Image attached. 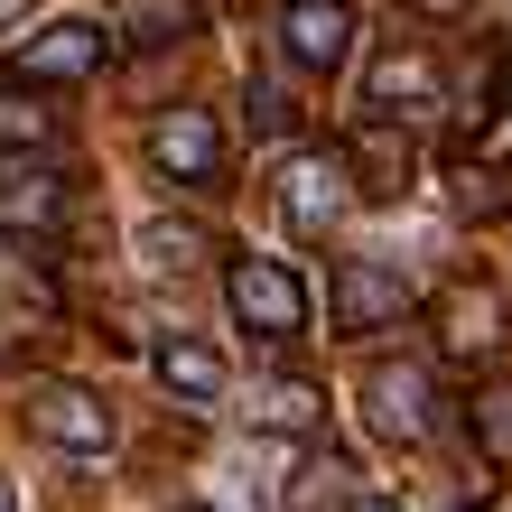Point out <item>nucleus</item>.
Masks as SVG:
<instances>
[{"label":"nucleus","mask_w":512,"mask_h":512,"mask_svg":"<svg viewBox=\"0 0 512 512\" xmlns=\"http://www.w3.org/2000/svg\"><path fill=\"white\" fill-rule=\"evenodd\" d=\"M224 298H233V317H243L252 336H270V345H289L298 326H308V289H298V270H289V261L243 252V261L224 270Z\"/></svg>","instance_id":"nucleus-1"},{"label":"nucleus","mask_w":512,"mask_h":512,"mask_svg":"<svg viewBox=\"0 0 512 512\" xmlns=\"http://www.w3.org/2000/svg\"><path fill=\"white\" fill-rule=\"evenodd\" d=\"M19 419H28L47 447H66V457H103V447H112V410H103L84 382H28V391H19Z\"/></svg>","instance_id":"nucleus-2"},{"label":"nucleus","mask_w":512,"mask_h":512,"mask_svg":"<svg viewBox=\"0 0 512 512\" xmlns=\"http://www.w3.org/2000/svg\"><path fill=\"white\" fill-rule=\"evenodd\" d=\"M326 317H336V336L401 326V317H410V280H401L391 261H336V280H326Z\"/></svg>","instance_id":"nucleus-3"},{"label":"nucleus","mask_w":512,"mask_h":512,"mask_svg":"<svg viewBox=\"0 0 512 512\" xmlns=\"http://www.w3.org/2000/svg\"><path fill=\"white\" fill-rule=\"evenodd\" d=\"M364 410H373L382 438L419 447V438L438 429V382H429V364H373L364 373Z\"/></svg>","instance_id":"nucleus-4"},{"label":"nucleus","mask_w":512,"mask_h":512,"mask_svg":"<svg viewBox=\"0 0 512 512\" xmlns=\"http://www.w3.org/2000/svg\"><path fill=\"white\" fill-rule=\"evenodd\" d=\"M345 159H326V149H308V159L280 168V224L298 233V243H326V224L345 215Z\"/></svg>","instance_id":"nucleus-5"},{"label":"nucleus","mask_w":512,"mask_h":512,"mask_svg":"<svg viewBox=\"0 0 512 512\" xmlns=\"http://www.w3.org/2000/svg\"><path fill=\"white\" fill-rule=\"evenodd\" d=\"M345 187L354 196H373V205H391V196H410V177H419V149H410V131L401 122H364L345 149Z\"/></svg>","instance_id":"nucleus-6"},{"label":"nucleus","mask_w":512,"mask_h":512,"mask_svg":"<svg viewBox=\"0 0 512 512\" xmlns=\"http://www.w3.org/2000/svg\"><path fill=\"white\" fill-rule=\"evenodd\" d=\"M280 47L298 75H336L354 56V0H289L280 10Z\"/></svg>","instance_id":"nucleus-7"},{"label":"nucleus","mask_w":512,"mask_h":512,"mask_svg":"<svg viewBox=\"0 0 512 512\" xmlns=\"http://www.w3.org/2000/svg\"><path fill=\"white\" fill-rule=\"evenodd\" d=\"M103 56L112 38L94 19H56L38 38H19V84H84V75H103Z\"/></svg>","instance_id":"nucleus-8"},{"label":"nucleus","mask_w":512,"mask_h":512,"mask_svg":"<svg viewBox=\"0 0 512 512\" xmlns=\"http://www.w3.org/2000/svg\"><path fill=\"white\" fill-rule=\"evenodd\" d=\"M438 345L457 354V364L503 354V289L494 280H447L438 289Z\"/></svg>","instance_id":"nucleus-9"},{"label":"nucleus","mask_w":512,"mask_h":512,"mask_svg":"<svg viewBox=\"0 0 512 512\" xmlns=\"http://www.w3.org/2000/svg\"><path fill=\"white\" fill-rule=\"evenodd\" d=\"M0 224H10V233H56V224H66V168L0 159Z\"/></svg>","instance_id":"nucleus-10"},{"label":"nucleus","mask_w":512,"mask_h":512,"mask_svg":"<svg viewBox=\"0 0 512 512\" xmlns=\"http://www.w3.org/2000/svg\"><path fill=\"white\" fill-rule=\"evenodd\" d=\"M149 159H159L168 177H215L224 168V131H215V112H159L149 122Z\"/></svg>","instance_id":"nucleus-11"},{"label":"nucleus","mask_w":512,"mask_h":512,"mask_svg":"<svg viewBox=\"0 0 512 512\" xmlns=\"http://www.w3.org/2000/svg\"><path fill=\"white\" fill-rule=\"evenodd\" d=\"M438 94V56L429 47H382L364 75V112H419Z\"/></svg>","instance_id":"nucleus-12"},{"label":"nucleus","mask_w":512,"mask_h":512,"mask_svg":"<svg viewBox=\"0 0 512 512\" xmlns=\"http://www.w3.org/2000/svg\"><path fill=\"white\" fill-rule=\"evenodd\" d=\"M215 261V233L205 224H187V215H149L140 224V270L149 280H187V270H205Z\"/></svg>","instance_id":"nucleus-13"},{"label":"nucleus","mask_w":512,"mask_h":512,"mask_svg":"<svg viewBox=\"0 0 512 512\" xmlns=\"http://www.w3.org/2000/svg\"><path fill=\"white\" fill-rule=\"evenodd\" d=\"M149 364H159V382L177 391V401H224V354L205 345V336H168Z\"/></svg>","instance_id":"nucleus-14"},{"label":"nucleus","mask_w":512,"mask_h":512,"mask_svg":"<svg viewBox=\"0 0 512 512\" xmlns=\"http://www.w3.org/2000/svg\"><path fill=\"white\" fill-rule=\"evenodd\" d=\"M47 326L56 317V280H47V261H28V252H0V326Z\"/></svg>","instance_id":"nucleus-15"},{"label":"nucleus","mask_w":512,"mask_h":512,"mask_svg":"<svg viewBox=\"0 0 512 512\" xmlns=\"http://www.w3.org/2000/svg\"><path fill=\"white\" fill-rule=\"evenodd\" d=\"M56 140V112L38 103V84H0V159H38Z\"/></svg>","instance_id":"nucleus-16"},{"label":"nucleus","mask_w":512,"mask_h":512,"mask_svg":"<svg viewBox=\"0 0 512 512\" xmlns=\"http://www.w3.org/2000/svg\"><path fill=\"white\" fill-rule=\"evenodd\" d=\"M252 419L280 429V438H308V429H326V391L317 382H270V391H252Z\"/></svg>","instance_id":"nucleus-17"},{"label":"nucleus","mask_w":512,"mask_h":512,"mask_svg":"<svg viewBox=\"0 0 512 512\" xmlns=\"http://www.w3.org/2000/svg\"><path fill=\"white\" fill-rule=\"evenodd\" d=\"M447 196H457V215H466V224H494V215H512V159H466Z\"/></svg>","instance_id":"nucleus-18"},{"label":"nucleus","mask_w":512,"mask_h":512,"mask_svg":"<svg viewBox=\"0 0 512 512\" xmlns=\"http://www.w3.org/2000/svg\"><path fill=\"white\" fill-rule=\"evenodd\" d=\"M187 0H122V28H131V38L140 47H177V38H187Z\"/></svg>","instance_id":"nucleus-19"},{"label":"nucleus","mask_w":512,"mask_h":512,"mask_svg":"<svg viewBox=\"0 0 512 512\" xmlns=\"http://www.w3.org/2000/svg\"><path fill=\"white\" fill-rule=\"evenodd\" d=\"M475 447H485L494 466H512V382H485V391H475Z\"/></svg>","instance_id":"nucleus-20"},{"label":"nucleus","mask_w":512,"mask_h":512,"mask_svg":"<svg viewBox=\"0 0 512 512\" xmlns=\"http://www.w3.org/2000/svg\"><path fill=\"white\" fill-rule=\"evenodd\" d=\"M494 84H503V56L485 47V56H475V75L457 84V131H485L494 122Z\"/></svg>","instance_id":"nucleus-21"},{"label":"nucleus","mask_w":512,"mask_h":512,"mask_svg":"<svg viewBox=\"0 0 512 512\" xmlns=\"http://www.w3.org/2000/svg\"><path fill=\"white\" fill-rule=\"evenodd\" d=\"M252 122H261V131H289V122H298V112H289V94H280V84H252Z\"/></svg>","instance_id":"nucleus-22"},{"label":"nucleus","mask_w":512,"mask_h":512,"mask_svg":"<svg viewBox=\"0 0 512 512\" xmlns=\"http://www.w3.org/2000/svg\"><path fill=\"white\" fill-rule=\"evenodd\" d=\"M410 10H419V19H466L475 0H410Z\"/></svg>","instance_id":"nucleus-23"},{"label":"nucleus","mask_w":512,"mask_h":512,"mask_svg":"<svg viewBox=\"0 0 512 512\" xmlns=\"http://www.w3.org/2000/svg\"><path fill=\"white\" fill-rule=\"evenodd\" d=\"M10 19H28V0H0V28H10Z\"/></svg>","instance_id":"nucleus-24"},{"label":"nucleus","mask_w":512,"mask_h":512,"mask_svg":"<svg viewBox=\"0 0 512 512\" xmlns=\"http://www.w3.org/2000/svg\"><path fill=\"white\" fill-rule=\"evenodd\" d=\"M354 512H401V503H382V494H364V503H354Z\"/></svg>","instance_id":"nucleus-25"},{"label":"nucleus","mask_w":512,"mask_h":512,"mask_svg":"<svg viewBox=\"0 0 512 512\" xmlns=\"http://www.w3.org/2000/svg\"><path fill=\"white\" fill-rule=\"evenodd\" d=\"M0 512H10V485H0Z\"/></svg>","instance_id":"nucleus-26"},{"label":"nucleus","mask_w":512,"mask_h":512,"mask_svg":"<svg viewBox=\"0 0 512 512\" xmlns=\"http://www.w3.org/2000/svg\"><path fill=\"white\" fill-rule=\"evenodd\" d=\"M177 512H205V503H177Z\"/></svg>","instance_id":"nucleus-27"}]
</instances>
